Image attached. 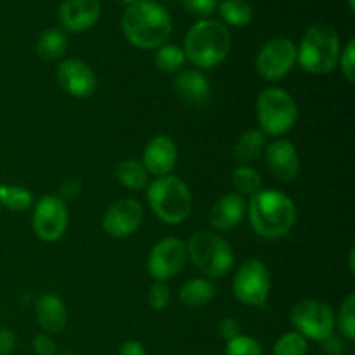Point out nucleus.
Returning <instances> with one entry per match:
<instances>
[{
    "label": "nucleus",
    "mask_w": 355,
    "mask_h": 355,
    "mask_svg": "<svg viewBox=\"0 0 355 355\" xmlns=\"http://www.w3.org/2000/svg\"><path fill=\"white\" fill-rule=\"evenodd\" d=\"M231 31L222 21L200 19L184 37L186 61L196 69H211L222 64L231 52Z\"/></svg>",
    "instance_id": "nucleus-3"
},
{
    "label": "nucleus",
    "mask_w": 355,
    "mask_h": 355,
    "mask_svg": "<svg viewBox=\"0 0 355 355\" xmlns=\"http://www.w3.org/2000/svg\"><path fill=\"white\" fill-rule=\"evenodd\" d=\"M68 51V35L61 28H49L38 37L37 55L42 61H59Z\"/></svg>",
    "instance_id": "nucleus-23"
},
{
    "label": "nucleus",
    "mask_w": 355,
    "mask_h": 355,
    "mask_svg": "<svg viewBox=\"0 0 355 355\" xmlns=\"http://www.w3.org/2000/svg\"><path fill=\"white\" fill-rule=\"evenodd\" d=\"M170 288L168 284L163 283V281H155L151 284V288L148 290V304L149 307L155 309V311H163V309L168 307L170 304Z\"/></svg>",
    "instance_id": "nucleus-32"
},
{
    "label": "nucleus",
    "mask_w": 355,
    "mask_h": 355,
    "mask_svg": "<svg viewBox=\"0 0 355 355\" xmlns=\"http://www.w3.org/2000/svg\"><path fill=\"white\" fill-rule=\"evenodd\" d=\"M142 165L155 177L170 175L177 163V146L168 135H156L146 144Z\"/></svg>",
    "instance_id": "nucleus-17"
},
{
    "label": "nucleus",
    "mask_w": 355,
    "mask_h": 355,
    "mask_svg": "<svg viewBox=\"0 0 355 355\" xmlns=\"http://www.w3.org/2000/svg\"><path fill=\"white\" fill-rule=\"evenodd\" d=\"M187 263L186 243L179 238H163L151 248L148 257V272L155 281L166 283L179 276Z\"/></svg>",
    "instance_id": "nucleus-12"
},
{
    "label": "nucleus",
    "mask_w": 355,
    "mask_h": 355,
    "mask_svg": "<svg viewBox=\"0 0 355 355\" xmlns=\"http://www.w3.org/2000/svg\"><path fill=\"white\" fill-rule=\"evenodd\" d=\"M218 12L225 24L236 28H243L252 23L253 10L246 0H224L218 3Z\"/></svg>",
    "instance_id": "nucleus-27"
},
{
    "label": "nucleus",
    "mask_w": 355,
    "mask_h": 355,
    "mask_svg": "<svg viewBox=\"0 0 355 355\" xmlns=\"http://www.w3.org/2000/svg\"><path fill=\"white\" fill-rule=\"evenodd\" d=\"M232 291L241 304L263 309L270 295V272L259 259H250L239 266L232 279Z\"/></svg>",
    "instance_id": "nucleus-8"
},
{
    "label": "nucleus",
    "mask_w": 355,
    "mask_h": 355,
    "mask_svg": "<svg viewBox=\"0 0 355 355\" xmlns=\"http://www.w3.org/2000/svg\"><path fill=\"white\" fill-rule=\"evenodd\" d=\"M232 186L236 194L243 198H253L257 193L262 191V177L259 170L250 165H239L232 170Z\"/></svg>",
    "instance_id": "nucleus-25"
},
{
    "label": "nucleus",
    "mask_w": 355,
    "mask_h": 355,
    "mask_svg": "<svg viewBox=\"0 0 355 355\" xmlns=\"http://www.w3.org/2000/svg\"><path fill=\"white\" fill-rule=\"evenodd\" d=\"M58 355H75V354H68V352H64V354H58Z\"/></svg>",
    "instance_id": "nucleus-44"
},
{
    "label": "nucleus",
    "mask_w": 355,
    "mask_h": 355,
    "mask_svg": "<svg viewBox=\"0 0 355 355\" xmlns=\"http://www.w3.org/2000/svg\"><path fill=\"white\" fill-rule=\"evenodd\" d=\"M335 326L347 342L355 340V295L349 293L340 305L338 315H335Z\"/></svg>",
    "instance_id": "nucleus-29"
},
{
    "label": "nucleus",
    "mask_w": 355,
    "mask_h": 355,
    "mask_svg": "<svg viewBox=\"0 0 355 355\" xmlns=\"http://www.w3.org/2000/svg\"><path fill=\"white\" fill-rule=\"evenodd\" d=\"M31 349L37 355H58V347L51 335H37L31 340Z\"/></svg>",
    "instance_id": "nucleus-35"
},
{
    "label": "nucleus",
    "mask_w": 355,
    "mask_h": 355,
    "mask_svg": "<svg viewBox=\"0 0 355 355\" xmlns=\"http://www.w3.org/2000/svg\"><path fill=\"white\" fill-rule=\"evenodd\" d=\"M35 315L45 335H58L68 324V311L58 295H42L35 305Z\"/></svg>",
    "instance_id": "nucleus-20"
},
{
    "label": "nucleus",
    "mask_w": 355,
    "mask_h": 355,
    "mask_svg": "<svg viewBox=\"0 0 355 355\" xmlns=\"http://www.w3.org/2000/svg\"><path fill=\"white\" fill-rule=\"evenodd\" d=\"M245 198L236 193L224 194L217 203L211 207L208 214V222L215 232H229L241 224L246 214Z\"/></svg>",
    "instance_id": "nucleus-18"
},
{
    "label": "nucleus",
    "mask_w": 355,
    "mask_h": 355,
    "mask_svg": "<svg viewBox=\"0 0 355 355\" xmlns=\"http://www.w3.org/2000/svg\"><path fill=\"white\" fill-rule=\"evenodd\" d=\"M340 52L342 45L335 28L328 23H314L297 47V64L309 75H328L338 68Z\"/></svg>",
    "instance_id": "nucleus-4"
},
{
    "label": "nucleus",
    "mask_w": 355,
    "mask_h": 355,
    "mask_svg": "<svg viewBox=\"0 0 355 355\" xmlns=\"http://www.w3.org/2000/svg\"><path fill=\"white\" fill-rule=\"evenodd\" d=\"M217 295L215 284L208 277H194L182 284L179 291V298L186 307L201 309L210 304Z\"/></svg>",
    "instance_id": "nucleus-22"
},
{
    "label": "nucleus",
    "mask_w": 355,
    "mask_h": 355,
    "mask_svg": "<svg viewBox=\"0 0 355 355\" xmlns=\"http://www.w3.org/2000/svg\"><path fill=\"white\" fill-rule=\"evenodd\" d=\"M33 193L23 186L0 184V205L10 211H26L33 207Z\"/></svg>",
    "instance_id": "nucleus-26"
},
{
    "label": "nucleus",
    "mask_w": 355,
    "mask_h": 355,
    "mask_svg": "<svg viewBox=\"0 0 355 355\" xmlns=\"http://www.w3.org/2000/svg\"><path fill=\"white\" fill-rule=\"evenodd\" d=\"M180 2H182L184 9L201 19H208L218 7V0H180Z\"/></svg>",
    "instance_id": "nucleus-34"
},
{
    "label": "nucleus",
    "mask_w": 355,
    "mask_h": 355,
    "mask_svg": "<svg viewBox=\"0 0 355 355\" xmlns=\"http://www.w3.org/2000/svg\"><path fill=\"white\" fill-rule=\"evenodd\" d=\"M263 148H266V135L259 128H252V130L243 132L234 142L232 158L239 165H250L263 155Z\"/></svg>",
    "instance_id": "nucleus-21"
},
{
    "label": "nucleus",
    "mask_w": 355,
    "mask_h": 355,
    "mask_svg": "<svg viewBox=\"0 0 355 355\" xmlns=\"http://www.w3.org/2000/svg\"><path fill=\"white\" fill-rule=\"evenodd\" d=\"M257 120L263 135L281 139L297 125L298 106L288 90L267 87L257 99Z\"/></svg>",
    "instance_id": "nucleus-7"
},
{
    "label": "nucleus",
    "mask_w": 355,
    "mask_h": 355,
    "mask_svg": "<svg viewBox=\"0 0 355 355\" xmlns=\"http://www.w3.org/2000/svg\"><path fill=\"white\" fill-rule=\"evenodd\" d=\"M309 342L297 331H288L274 345V355H307Z\"/></svg>",
    "instance_id": "nucleus-30"
},
{
    "label": "nucleus",
    "mask_w": 355,
    "mask_h": 355,
    "mask_svg": "<svg viewBox=\"0 0 355 355\" xmlns=\"http://www.w3.org/2000/svg\"><path fill=\"white\" fill-rule=\"evenodd\" d=\"M118 355H146V349L137 340H128V342L121 343Z\"/></svg>",
    "instance_id": "nucleus-40"
},
{
    "label": "nucleus",
    "mask_w": 355,
    "mask_h": 355,
    "mask_svg": "<svg viewBox=\"0 0 355 355\" xmlns=\"http://www.w3.org/2000/svg\"><path fill=\"white\" fill-rule=\"evenodd\" d=\"M250 225L263 239L284 238L297 220L295 201L279 189H262L246 205Z\"/></svg>",
    "instance_id": "nucleus-2"
},
{
    "label": "nucleus",
    "mask_w": 355,
    "mask_h": 355,
    "mask_svg": "<svg viewBox=\"0 0 355 355\" xmlns=\"http://www.w3.org/2000/svg\"><path fill=\"white\" fill-rule=\"evenodd\" d=\"M82 191V182L76 177H69L61 184V200H75Z\"/></svg>",
    "instance_id": "nucleus-37"
},
{
    "label": "nucleus",
    "mask_w": 355,
    "mask_h": 355,
    "mask_svg": "<svg viewBox=\"0 0 355 355\" xmlns=\"http://www.w3.org/2000/svg\"><path fill=\"white\" fill-rule=\"evenodd\" d=\"M267 170L281 182H291L300 173V156L288 139H274L263 148Z\"/></svg>",
    "instance_id": "nucleus-15"
},
{
    "label": "nucleus",
    "mask_w": 355,
    "mask_h": 355,
    "mask_svg": "<svg viewBox=\"0 0 355 355\" xmlns=\"http://www.w3.org/2000/svg\"><path fill=\"white\" fill-rule=\"evenodd\" d=\"M144 220V207L134 198L118 200L104 211L103 229L114 239H125L134 234Z\"/></svg>",
    "instance_id": "nucleus-13"
},
{
    "label": "nucleus",
    "mask_w": 355,
    "mask_h": 355,
    "mask_svg": "<svg viewBox=\"0 0 355 355\" xmlns=\"http://www.w3.org/2000/svg\"><path fill=\"white\" fill-rule=\"evenodd\" d=\"M338 66L342 68V73L347 78V82L354 83L355 82V40L354 38H350V40L347 42L345 47H343V51L340 52Z\"/></svg>",
    "instance_id": "nucleus-33"
},
{
    "label": "nucleus",
    "mask_w": 355,
    "mask_h": 355,
    "mask_svg": "<svg viewBox=\"0 0 355 355\" xmlns=\"http://www.w3.org/2000/svg\"><path fill=\"white\" fill-rule=\"evenodd\" d=\"M121 30L134 47L153 51L166 44L173 30L168 10L155 0H139L125 9Z\"/></svg>",
    "instance_id": "nucleus-1"
},
{
    "label": "nucleus",
    "mask_w": 355,
    "mask_h": 355,
    "mask_svg": "<svg viewBox=\"0 0 355 355\" xmlns=\"http://www.w3.org/2000/svg\"><path fill=\"white\" fill-rule=\"evenodd\" d=\"M354 260H355V250L352 248V250H350V253H349V267H350V272H355V262H354Z\"/></svg>",
    "instance_id": "nucleus-41"
},
{
    "label": "nucleus",
    "mask_w": 355,
    "mask_h": 355,
    "mask_svg": "<svg viewBox=\"0 0 355 355\" xmlns=\"http://www.w3.org/2000/svg\"><path fill=\"white\" fill-rule=\"evenodd\" d=\"M291 324L295 331L300 333L305 340H314L321 343L322 340L333 335L335 329V312L324 302L307 298L300 300L291 309Z\"/></svg>",
    "instance_id": "nucleus-9"
},
{
    "label": "nucleus",
    "mask_w": 355,
    "mask_h": 355,
    "mask_svg": "<svg viewBox=\"0 0 355 355\" xmlns=\"http://www.w3.org/2000/svg\"><path fill=\"white\" fill-rule=\"evenodd\" d=\"M148 175L142 162L135 158L123 159L116 166V180L128 191H144L148 187Z\"/></svg>",
    "instance_id": "nucleus-24"
},
{
    "label": "nucleus",
    "mask_w": 355,
    "mask_h": 355,
    "mask_svg": "<svg viewBox=\"0 0 355 355\" xmlns=\"http://www.w3.org/2000/svg\"><path fill=\"white\" fill-rule=\"evenodd\" d=\"M16 349V335L10 329L0 328V355H10Z\"/></svg>",
    "instance_id": "nucleus-38"
},
{
    "label": "nucleus",
    "mask_w": 355,
    "mask_h": 355,
    "mask_svg": "<svg viewBox=\"0 0 355 355\" xmlns=\"http://www.w3.org/2000/svg\"><path fill=\"white\" fill-rule=\"evenodd\" d=\"M121 3H127V6H132V3H135V2H139V0H120Z\"/></svg>",
    "instance_id": "nucleus-43"
},
{
    "label": "nucleus",
    "mask_w": 355,
    "mask_h": 355,
    "mask_svg": "<svg viewBox=\"0 0 355 355\" xmlns=\"http://www.w3.org/2000/svg\"><path fill=\"white\" fill-rule=\"evenodd\" d=\"M322 350H324L326 355H342L343 350H345V345H343L342 340L335 335H329L328 338L322 340Z\"/></svg>",
    "instance_id": "nucleus-39"
},
{
    "label": "nucleus",
    "mask_w": 355,
    "mask_h": 355,
    "mask_svg": "<svg viewBox=\"0 0 355 355\" xmlns=\"http://www.w3.org/2000/svg\"><path fill=\"white\" fill-rule=\"evenodd\" d=\"M187 259L203 276L220 279L234 266L232 246L215 231H196L186 243Z\"/></svg>",
    "instance_id": "nucleus-6"
},
{
    "label": "nucleus",
    "mask_w": 355,
    "mask_h": 355,
    "mask_svg": "<svg viewBox=\"0 0 355 355\" xmlns=\"http://www.w3.org/2000/svg\"><path fill=\"white\" fill-rule=\"evenodd\" d=\"M55 80L68 96L87 99L97 89V76L85 61L76 58L64 59L55 69Z\"/></svg>",
    "instance_id": "nucleus-14"
},
{
    "label": "nucleus",
    "mask_w": 355,
    "mask_h": 355,
    "mask_svg": "<svg viewBox=\"0 0 355 355\" xmlns=\"http://www.w3.org/2000/svg\"><path fill=\"white\" fill-rule=\"evenodd\" d=\"M59 23L66 31L82 33L90 30L101 17L99 0H64L59 6Z\"/></svg>",
    "instance_id": "nucleus-16"
},
{
    "label": "nucleus",
    "mask_w": 355,
    "mask_h": 355,
    "mask_svg": "<svg viewBox=\"0 0 355 355\" xmlns=\"http://www.w3.org/2000/svg\"><path fill=\"white\" fill-rule=\"evenodd\" d=\"M68 208L64 200L49 194L40 198L33 208L31 215V227L35 236L44 243H55L64 236L68 229Z\"/></svg>",
    "instance_id": "nucleus-11"
},
{
    "label": "nucleus",
    "mask_w": 355,
    "mask_h": 355,
    "mask_svg": "<svg viewBox=\"0 0 355 355\" xmlns=\"http://www.w3.org/2000/svg\"><path fill=\"white\" fill-rule=\"evenodd\" d=\"M186 64V54L182 47L175 44H163L162 47L156 49L155 54V66L163 73H179Z\"/></svg>",
    "instance_id": "nucleus-28"
},
{
    "label": "nucleus",
    "mask_w": 355,
    "mask_h": 355,
    "mask_svg": "<svg viewBox=\"0 0 355 355\" xmlns=\"http://www.w3.org/2000/svg\"><path fill=\"white\" fill-rule=\"evenodd\" d=\"M218 333H220V336L225 340V342H229V340L241 335V324H239L238 319L225 318L222 319L220 324H218Z\"/></svg>",
    "instance_id": "nucleus-36"
},
{
    "label": "nucleus",
    "mask_w": 355,
    "mask_h": 355,
    "mask_svg": "<svg viewBox=\"0 0 355 355\" xmlns=\"http://www.w3.org/2000/svg\"><path fill=\"white\" fill-rule=\"evenodd\" d=\"M148 205L153 214L168 225H179L193 210V194L189 186L175 175L156 177L148 184Z\"/></svg>",
    "instance_id": "nucleus-5"
},
{
    "label": "nucleus",
    "mask_w": 355,
    "mask_h": 355,
    "mask_svg": "<svg viewBox=\"0 0 355 355\" xmlns=\"http://www.w3.org/2000/svg\"><path fill=\"white\" fill-rule=\"evenodd\" d=\"M349 9L355 12V0H349Z\"/></svg>",
    "instance_id": "nucleus-42"
},
{
    "label": "nucleus",
    "mask_w": 355,
    "mask_h": 355,
    "mask_svg": "<svg viewBox=\"0 0 355 355\" xmlns=\"http://www.w3.org/2000/svg\"><path fill=\"white\" fill-rule=\"evenodd\" d=\"M297 64V45L286 37H276L262 45L255 59V69L267 82H277L290 75Z\"/></svg>",
    "instance_id": "nucleus-10"
},
{
    "label": "nucleus",
    "mask_w": 355,
    "mask_h": 355,
    "mask_svg": "<svg viewBox=\"0 0 355 355\" xmlns=\"http://www.w3.org/2000/svg\"><path fill=\"white\" fill-rule=\"evenodd\" d=\"M225 355H262V345L253 336L241 333L225 342Z\"/></svg>",
    "instance_id": "nucleus-31"
},
{
    "label": "nucleus",
    "mask_w": 355,
    "mask_h": 355,
    "mask_svg": "<svg viewBox=\"0 0 355 355\" xmlns=\"http://www.w3.org/2000/svg\"><path fill=\"white\" fill-rule=\"evenodd\" d=\"M173 89L179 94L182 101L193 106H201L210 99L211 85L208 76L205 75L201 69L189 68V69H180L175 76L173 82Z\"/></svg>",
    "instance_id": "nucleus-19"
}]
</instances>
